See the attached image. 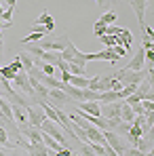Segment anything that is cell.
Masks as SVG:
<instances>
[{
	"mask_svg": "<svg viewBox=\"0 0 154 156\" xmlns=\"http://www.w3.org/2000/svg\"><path fill=\"white\" fill-rule=\"evenodd\" d=\"M114 78L123 84V87H127V84H141L144 80H146V72L144 70H139V72H133V70H127V68H120V70H116L114 72Z\"/></svg>",
	"mask_w": 154,
	"mask_h": 156,
	"instance_id": "6da1fadb",
	"label": "cell"
},
{
	"mask_svg": "<svg viewBox=\"0 0 154 156\" xmlns=\"http://www.w3.org/2000/svg\"><path fill=\"white\" fill-rule=\"evenodd\" d=\"M40 131L42 133H47V135H51L53 139H57L63 148H68L70 144H68V137H66V133H63V127L59 125V122H53V120H45L42 125H40Z\"/></svg>",
	"mask_w": 154,
	"mask_h": 156,
	"instance_id": "7a4b0ae2",
	"label": "cell"
},
{
	"mask_svg": "<svg viewBox=\"0 0 154 156\" xmlns=\"http://www.w3.org/2000/svg\"><path fill=\"white\" fill-rule=\"evenodd\" d=\"M114 72L112 74H108V76H93L89 78V89L91 91H97V93H106V91H112V87H114Z\"/></svg>",
	"mask_w": 154,
	"mask_h": 156,
	"instance_id": "3957f363",
	"label": "cell"
},
{
	"mask_svg": "<svg viewBox=\"0 0 154 156\" xmlns=\"http://www.w3.org/2000/svg\"><path fill=\"white\" fill-rule=\"evenodd\" d=\"M23 110H26L27 122H30V125H34V127H38V129H40V125L47 120V114H45V110H42V108H40L38 104H34V105L27 104Z\"/></svg>",
	"mask_w": 154,
	"mask_h": 156,
	"instance_id": "277c9868",
	"label": "cell"
},
{
	"mask_svg": "<svg viewBox=\"0 0 154 156\" xmlns=\"http://www.w3.org/2000/svg\"><path fill=\"white\" fill-rule=\"evenodd\" d=\"M103 137H106V141H108V146H112V150L116 152L118 156L125 154V150H127L129 146L125 144V139L118 135V133H114V131H102Z\"/></svg>",
	"mask_w": 154,
	"mask_h": 156,
	"instance_id": "5b68a950",
	"label": "cell"
},
{
	"mask_svg": "<svg viewBox=\"0 0 154 156\" xmlns=\"http://www.w3.org/2000/svg\"><path fill=\"white\" fill-rule=\"evenodd\" d=\"M87 55V61H95V59H103V61H110V63H116L120 57L116 55V51H114V47H106L103 51L99 53H84Z\"/></svg>",
	"mask_w": 154,
	"mask_h": 156,
	"instance_id": "8992f818",
	"label": "cell"
},
{
	"mask_svg": "<svg viewBox=\"0 0 154 156\" xmlns=\"http://www.w3.org/2000/svg\"><path fill=\"white\" fill-rule=\"evenodd\" d=\"M47 99L51 101L53 108H63V105L70 101V95L66 93V91H61V89H49V95H47Z\"/></svg>",
	"mask_w": 154,
	"mask_h": 156,
	"instance_id": "52a82bcc",
	"label": "cell"
},
{
	"mask_svg": "<svg viewBox=\"0 0 154 156\" xmlns=\"http://www.w3.org/2000/svg\"><path fill=\"white\" fill-rule=\"evenodd\" d=\"M13 84L19 89V91H23L26 95H36L34 93V89H32V84H30V76H27L26 70H21V72H17V76H15V80H13Z\"/></svg>",
	"mask_w": 154,
	"mask_h": 156,
	"instance_id": "ba28073f",
	"label": "cell"
},
{
	"mask_svg": "<svg viewBox=\"0 0 154 156\" xmlns=\"http://www.w3.org/2000/svg\"><path fill=\"white\" fill-rule=\"evenodd\" d=\"M21 129V135L26 137L30 144H42V131L38 129V127H34V125H23V127H19Z\"/></svg>",
	"mask_w": 154,
	"mask_h": 156,
	"instance_id": "9c48e42d",
	"label": "cell"
},
{
	"mask_svg": "<svg viewBox=\"0 0 154 156\" xmlns=\"http://www.w3.org/2000/svg\"><path fill=\"white\" fill-rule=\"evenodd\" d=\"M144 66H146V49H144V47H139V49H137V53L133 55V59L127 63V70L139 72Z\"/></svg>",
	"mask_w": 154,
	"mask_h": 156,
	"instance_id": "30bf717a",
	"label": "cell"
},
{
	"mask_svg": "<svg viewBox=\"0 0 154 156\" xmlns=\"http://www.w3.org/2000/svg\"><path fill=\"white\" fill-rule=\"evenodd\" d=\"M120 105L123 101H112V104H102V116L112 120V118H120Z\"/></svg>",
	"mask_w": 154,
	"mask_h": 156,
	"instance_id": "8fae6325",
	"label": "cell"
},
{
	"mask_svg": "<svg viewBox=\"0 0 154 156\" xmlns=\"http://www.w3.org/2000/svg\"><path fill=\"white\" fill-rule=\"evenodd\" d=\"M131 6H133V11H135V17H137V23H139V27L146 26V0H131L129 2Z\"/></svg>",
	"mask_w": 154,
	"mask_h": 156,
	"instance_id": "7c38bea8",
	"label": "cell"
},
{
	"mask_svg": "<svg viewBox=\"0 0 154 156\" xmlns=\"http://www.w3.org/2000/svg\"><path fill=\"white\" fill-rule=\"evenodd\" d=\"M78 112H84L91 116H102V105H99V101H80Z\"/></svg>",
	"mask_w": 154,
	"mask_h": 156,
	"instance_id": "4fadbf2b",
	"label": "cell"
},
{
	"mask_svg": "<svg viewBox=\"0 0 154 156\" xmlns=\"http://www.w3.org/2000/svg\"><path fill=\"white\" fill-rule=\"evenodd\" d=\"M34 26H47V27H49V32H53V30H55V19L49 15V11L45 9V11L38 15V19L34 21Z\"/></svg>",
	"mask_w": 154,
	"mask_h": 156,
	"instance_id": "5bb4252c",
	"label": "cell"
},
{
	"mask_svg": "<svg viewBox=\"0 0 154 156\" xmlns=\"http://www.w3.org/2000/svg\"><path fill=\"white\" fill-rule=\"evenodd\" d=\"M11 108H13V118H15V122H17L19 127H23V125H27L26 110H23L21 105H17V104H11Z\"/></svg>",
	"mask_w": 154,
	"mask_h": 156,
	"instance_id": "9a60e30c",
	"label": "cell"
},
{
	"mask_svg": "<svg viewBox=\"0 0 154 156\" xmlns=\"http://www.w3.org/2000/svg\"><path fill=\"white\" fill-rule=\"evenodd\" d=\"M76 55H78V49H76V44H74V42L70 40V42H68V47H66V49L61 51V59H63L66 63H72Z\"/></svg>",
	"mask_w": 154,
	"mask_h": 156,
	"instance_id": "2e32d148",
	"label": "cell"
},
{
	"mask_svg": "<svg viewBox=\"0 0 154 156\" xmlns=\"http://www.w3.org/2000/svg\"><path fill=\"white\" fill-rule=\"evenodd\" d=\"M120 120H125V122H133L135 120V112H133V108L127 101H123V105H120Z\"/></svg>",
	"mask_w": 154,
	"mask_h": 156,
	"instance_id": "e0dca14e",
	"label": "cell"
},
{
	"mask_svg": "<svg viewBox=\"0 0 154 156\" xmlns=\"http://www.w3.org/2000/svg\"><path fill=\"white\" fill-rule=\"evenodd\" d=\"M112 101H120L118 91H106L99 95V104H112Z\"/></svg>",
	"mask_w": 154,
	"mask_h": 156,
	"instance_id": "ac0fdd59",
	"label": "cell"
},
{
	"mask_svg": "<svg viewBox=\"0 0 154 156\" xmlns=\"http://www.w3.org/2000/svg\"><path fill=\"white\" fill-rule=\"evenodd\" d=\"M68 84H72L76 89H89V78L87 76H70V82Z\"/></svg>",
	"mask_w": 154,
	"mask_h": 156,
	"instance_id": "d6986e66",
	"label": "cell"
},
{
	"mask_svg": "<svg viewBox=\"0 0 154 156\" xmlns=\"http://www.w3.org/2000/svg\"><path fill=\"white\" fill-rule=\"evenodd\" d=\"M19 59H21V63H23V70L30 72V70H34L36 68V61H34V57L30 55V53H21L19 55Z\"/></svg>",
	"mask_w": 154,
	"mask_h": 156,
	"instance_id": "ffe728a7",
	"label": "cell"
},
{
	"mask_svg": "<svg viewBox=\"0 0 154 156\" xmlns=\"http://www.w3.org/2000/svg\"><path fill=\"white\" fill-rule=\"evenodd\" d=\"M116 21V13L114 11H108V13H103L102 17L97 19V23H102V26H112Z\"/></svg>",
	"mask_w": 154,
	"mask_h": 156,
	"instance_id": "44dd1931",
	"label": "cell"
},
{
	"mask_svg": "<svg viewBox=\"0 0 154 156\" xmlns=\"http://www.w3.org/2000/svg\"><path fill=\"white\" fill-rule=\"evenodd\" d=\"M129 129H131V122H125V120H118V125L114 127V133H118L120 137H125V139H127Z\"/></svg>",
	"mask_w": 154,
	"mask_h": 156,
	"instance_id": "7402d4cb",
	"label": "cell"
},
{
	"mask_svg": "<svg viewBox=\"0 0 154 156\" xmlns=\"http://www.w3.org/2000/svg\"><path fill=\"white\" fill-rule=\"evenodd\" d=\"M13 13H15V9H11V6L2 9V27H11V19H13Z\"/></svg>",
	"mask_w": 154,
	"mask_h": 156,
	"instance_id": "603a6c76",
	"label": "cell"
},
{
	"mask_svg": "<svg viewBox=\"0 0 154 156\" xmlns=\"http://www.w3.org/2000/svg\"><path fill=\"white\" fill-rule=\"evenodd\" d=\"M45 38V34L42 32H32L30 36H26L23 40H21V44H30V42H38V40H42Z\"/></svg>",
	"mask_w": 154,
	"mask_h": 156,
	"instance_id": "cb8c5ba5",
	"label": "cell"
},
{
	"mask_svg": "<svg viewBox=\"0 0 154 156\" xmlns=\"http://www.w3.org/2000/svg\"><path fill=\"white\" fill-rule=\"evenodd\" d=\"M68 72H70L72 76H87V74H84V68H80L76 63H68Z\"/></svg>",
	"mask_w": 154,
	"mask_h": 156,
	"instance_id": "d4e9b609",
	"label": "cell"
},
{
	"mask_svg": "<svg viewBox=\"0 0 154 156\" xmlns=\"http://www.w3.org/2000/svg\"><path fill=\"white\" fill-rule=\"evenodd\" d=\"M9 68H11V70H13V72H15V74H17V72H21V70H23V63H21V59H19V55H15V59H13V61H11V63H9Z\"/></svg>",
	"mask_w": 154,
	"mask_h": 156,
	"instance_id": "484cf974",
	"label": "cell"
},
{
	"mask_svg": "<svg viewBox=\"0 0 154 156\" xmlns=\"http://www.w3.org/2000/svg\"><path fill=\"white\" fill-rule=\"evenodd\" d=\"M102 38V42L106 44V47H114L116 42H118V36H110V34H103V36H99Z\"/></svg>",
	"mask_w": 154,
	"mask_h": 156,
	"instance_id": "4316f807",
	"label": "cell"
},
{
	"mask_svg": "<svg viewBox=\"0 0 154 156\" xmlns=\"http://www.w3.org/2000/svg\"><path fill=\"white\" fill-rule=\"evenodd\" d=\"M123 156H144V152H141L139 148H135V146H133V148H127Z\"/></svg>",
	"mask_w": 154,
	"mask_h": 156,
	"instance_id": "83f0119b",
	"label": "cell"
},
{
	"mask_svg": "<svg viewBox=\"0 0 154 156\" xmlns=\"http://www.w3.org/2000/svg\"><path fill=\"white\" fill-rule=\"evenodd\" d=\"M120 32H123V27H116V26L106 27V34H110V36H120Z\"/></svg>",
	"mask_w": 154,
	"mask_h": 156,
	"instance_id": "f1b7e54d",
	"label": "cell"
},
{
	"mask_svg": "<svg viewBox=\"0 0 154 156\" xmlns=\"http://www.w3.org/2000/svg\"><path fill=\"white\" fill-rule=\"evenodd\" d=\"M40 70H42L47 76H53V74H55V66H53V63H42V68H40Z\"/></svg>",
	"mask_w": 154,
	"mask_h": 156,
	"instance_id": "f546056e",
	"label": "cell"
},
{
	"mask_svg": "<svg viewBox=\"0 0 154 156\" xmlns=\"http://www.w3.org/2000/svg\"><path fill=\"white\" fill-rule=\"evenodd\" d=\"M49 156H72V150L70 148H61L59 152H51Z\"/></svg>",
	"mask_w": 154,
	"mask_h": 156,
	"instance_id": "4dcf8cb0",
	"label": "cell"
},
{
	"mask_svg": "<svg viewBox=\"0 0 154 156\" xmlns=\"http://www.w3.org/2000/svg\"><path fill=\"white\" fill-rule=\"evenodd\" d=\"M146 80L150 82V87L154 89V70H152V68H148V72H146Z\"/></svg>",
	"mask_w": 154,
	"mask_h": 156,
	"instance_id": "1f68e13d",
	"label": "cell"
},
{
	"mask_svg": "<svg viewBox=\"0 0 154 156\" xmlns=\"http://www.w3.org/2000/svg\"><path fill=\"white\" fill-rule=\"evenodd\" d=\"M0 156H11V154H9V150H6V148H2V146H0Z\"/></svg>",
	"mask_w": 154,
	"mask_h": 156,
	"instance_id": "d6a6232c",
	"label": "cell"
},
{
	"mask_svg": "<svg viewBox=\"0 0 154 156\" xmlns=\"http://www.w3.org/2000/svg\"><path fill=\"white\" fill-rule=\"evenodd\" d=\"M15 4H17V0H6V6H11V9H15Z\"/></svg>",
	"mask_w": 154,
	"mask_h": 156,
	"instance_id": "836d02e7",
	"label": "cell"
},
{
	"mask_svg": "<svg viewBox=\"0 0 154 156\" xmlns=\"http://www.w3.org/2000/svg\"><path fill=\"white\" fill-rule=\"evenodd\" d=\"M9 154H11V156H21L17 150H15V148H11V150H9Z\"/></svg>",
	"mask_w": 154,
	"mask_h": 156,
	"instance_id": "e575fe53",
	"label": "cell"
},
{
	"mask_svg": "<svg viewBox=\"0 0 154 156\" xmlns=\"http://www.w3.org/2000/svg\"><path fill=\"white\" fill-rule=\"evenodd\" d=\"M2 53H4V49H2V32H0V57H2Z\"/></svg>",
	"mask_w": 154,
	"mask_h": 156,
	"instance_id": "d590c367",
	"label": "cell"
},
{
	"mask_svg": "<svg viewBox=\"0 0 154 156\" xmlns=\"http://www.w3.org/2000/svg\"><path fill=\"white\" fill-rule=\"evenodd\" d=\"M72 156H80V154H72Z\"/></svg>",
	"mask_w": 154,
	"mask_h": 156,
	"instance_id": "8d00e7d4",
	"label": "cell"
}]
</instances>
